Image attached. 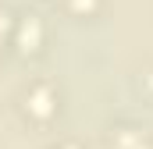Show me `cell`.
<instances>
[{
    "mask_svg": "<svg viewBox=\"0 0 153 149\" xmlns=\"http://www.w3.org/2000/svg\"><path fill=\"white\" fill-rule=\"evenodd\" d=\"M61 110V89L46 78H36L25 85L22 92V114L32 121V124H50Z\"/></svg>",
    "mask_w": 153,
    "mask_h": 149,
    "instance_id": "cell-1",
    "label": "cell"
},
{
    "mask_svg": "<svg viewBox=\"0 0 153 149\" xmlns=\"http://www.w3.org/2000/svg\"><path fill=\"white\" fill-rule=\"evenodd\" d=\"M11 39L22 53H39V46L46 43V25L39 14H25V18H14L11 25Z\"/></svg>",
    "mask_w": 153,
    "mask_h": 149,
    "instance_id": "cell-2",
    "label": "cell"
},
{
    "mask_svg": "<svg viewBox=\"0 0 153 149\" xmlns=\"http://www.w3.org/2000/svg\"><path fill=\"white\" fill-rule=\"evenodd\" d=\"M100 4H103V0H64V7H68L75 18H89V14H96Z\"/></svg>",
    "mask_w": 153,
    "mask_h": 149,
    "instance_id": "cell-3",
    "label": "cell"
},
{
    "mask_svg": "<svg viewBox=\"0 0 153 149\" xmlns=\"http://www.w3.org/2000/svg\"><path fill=\"white\" fill-rule=\"evenodd\" d=\"M11 25H14V21H11V11H7V7H0V39L11 32Z\"/></svg>",
    "mask_w": 153,
    "mask_h": 149,
    "instance_id": "cell-4",
    "label": "cell"
},
{
    "mask_svg": "<svg viewBox=\"0 0 153 149\" xmlns=\"http://www.w3.org/2000/svg\"><path fill=\"white\" fill-rule=\"evenodd\" d=\"M50 149H82V146H78L75 139H64V142H57V146H50Z\"/></svg>",
    "mask_w": 153,
    "mask_h": 149,
    "instance_id": "cell-5",
    "label": "cell"
},
{
    "mask_svg": "<svg viewBox=\"0 0 153 149\" xmlns=\"http://www.w3.org/2000/svg\"><path fill=\"white\" fill-rule=\"evenodd\" d=\"M135 149H153V142H150V139H143V142H139Z\"/></svg>",
    "mask_w": 153,
    "mask_h": 149,
    "instance_id": "cell-6",
    "label": "cell"
},
{
    "mask_svg": "<svg viewBox=\"0 0 153 149\" xmlns=\"http://www.w3.org/2000/svg\"><path fill=\"white\" fill-rule=\"evenodd\" d=\"M0 53H4V39H0Z\"/></svg>",
    "mask_w": 153,
    "mask_h": 149,
    "instance_id": "cell-7",
    "label": "cell"
}]
</instances>
